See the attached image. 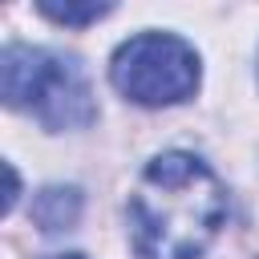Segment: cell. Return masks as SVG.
Returning <instances> with one entry per match:
<instances>
[{
	"label": "cell",
	"instance_id": "2",
	"mask_svg": "<svg viewBox=\"0 0 259 259\" xmlns=\"http://www.w3.org/2000/svg\"><path fill=\"white\" fill-rule=\"evenodd\" d=\"M0 93L12 109H28L45 130H81L97 117L93 89L73 57L8 45L0 57Z\"/></svg>",
	"mask_w": 259,
	"mask_h": 259
},
{
	"label": "cell",
	"instance_id": "5",
	"mask_svg": "<svg viewBox=\"0 0 259 259\" xmlns=\"http://www.w3.org/2000/svg\"><path fill=\"white\" fill-rule=\"evenodd\" d=\"M40 12H45L49 20H57V24L81 28V24H93V20L109 16L113 4H53V0H40Z\"/></svg>",
	"mask_w": 259,
	"mask_h": 259
},
{
	"label": "cell",
	"instance_id": "1",
	"mask_svg": "<svg viewBox=\"0 0 259 259\" xmlns=\"http://www.w3.org/2000/svg\"><path fill=\"white\" fill-rule=\"evenodd\" d=\"M227 214V186L186 150L150 158L130 190V223L146 259H202L223 235Z\"/></svg>",
	"mask_w": 259,
	"mask_h": 259
},
{
	"label": "cell",
	"instance_id": "6",
	"mask_svg": "<svg viewBox=\"0 0 259 259\" xmlns=\"http://www.w3.org/2000/svg\"><path fill=\"white\" fill-rule=\"evenodd\" d=\"M49 259H85V255H49Z\"/></svg>",
	"mask_w": 259,
	"mask_h": 259
},
{
	"label": "cell",
	"instance_id": "4",
	"mask_svg": "<svg viewBox=\"0 0 259 259\" xmlns=\"http://www.w3.org/2000/svg\"><path fill=\"white\" fill-rule=\"evenodd\" d=\"M77 219H81V190H77V186H45V190L32 198V223H36L45 235L73 231Z\"/></svg>",
	"mask_w": 259,
	"mask_h": 259
},
{
	"label": "cell",
	"instance_id": "3",
	"mask_svg": "<svg viewBox=\"0 0 259 259\" xmlns=\"http://www.w3.org/2000/svg\"><path fill=\"white\" fill-rule=\"evenodd\" d=\"M109 77H113L117 93L130 97L134 105L162 109V105L190 101L202 81V69H198V53L182 36L138 32L113 53Z\"/></svg>",
	"mask_w": 259,
	"mask_h": 259
}]
</instances>
